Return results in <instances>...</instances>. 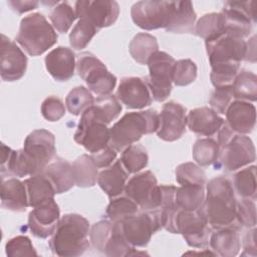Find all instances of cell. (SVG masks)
<instances>
[{
  "instance_id": "cell-10",
  "label": "cell",
  "mask_w": 257,
  "mask_h": 257,
  "mask_svg": "<svg viewBox=\"0 0 257 257\" xmlns=\"http://www.w3.org/2000/svg\"><path fill=\"white\" fill-rule=\"evenodd\" d=\"M125 196L131 198L143 211L159 209L163 195L161 186L151 171H145L132 177L124 187Z\"/></svg>"
},
{
  "instance_id": "cell-33",
  "label": "cell",
  "mask_w": 257,
  "mask_h": 257,
  "mask_svg": "<svg viewBox=\"0 0 257 257\" xmlns=\"http://www.w3.org/2000/svg\"><path fill=\"white\" fill-rule=\"evenodd\" d=\"M103 253L109 257H113V256L120 257V256H132V255H138V254H146L145 252L140 253V252L136 251V247L132 246L127 242V240L123 236L120 226L117 222L113 223L112 231L104 245Z\"/></svg>"
},
{
  "instance_id": "cell-21",
  "label": "cell",
  "mask_w": 257,
  "mask_h": 257,
  "mask_svg": "<svg viewBox=\"0 0 257 257\" xmlns=\"http://www.w3.org/2000/svg\"><path fill=\"white\" fill-rule=\"evenodd\" d=\"M227 124L235 134L246 135L253 131L256 122L255 105L246 100L236 99L226 109Z\"/></svg>"
},
{
  "instance_id": "cell-34",
  "label": "cell",
  "mask_w": 257,
  "mask_h": 257,
  "mask_svg": "<svg viewBox=\"0 0 257 257\" xmlns=\"http://www.w3.org/2000/svg\"><path fill=\"white\" fill-rule=\"evenodd\" d=\"M233 97L239 100L255 101L257 99V77L248 70L238 72L232 83Z\"/></svg>"
},
{
  "instance_id": "cell-31",
  "label": "cell",
  "mask_w": 257,
  "mask_h": 257,
  "mask_svg": "<svg viewBox=\"0 0 257 257\" xmlns=\"http://www.w3.org/2000/svg\"><path fill=\"white\" fill-rule=\"evenodd\" d=\"M205 193V186L182 185L176 189L175 201L180 209L195 211L203 206Z\"/></svg>"
},
{
  "instance_id": "cell-18",
  "label": "cell",
  "mask_w": 257,
  "mask_h": 257,
  "mask_svg": "<svg viewBox=\"0 0 257 257\" xmlns=\"http://www.w3.org/2000/svg\"><path fill=\"white\" fill-rule=\"evenodd\" d=\"M60 211L54 199L47 200L34 207L28 215V228L38 238L51 236L59 221Z\"/></svg>"
},
{
  "instance_id": "cell-53",
  "label": "cell",
  "mask_w": 257,
  "mask_h": 257,
  "mask_svg": "<svg viewBox=\"0 0 257 257\" xmlns=\"http://www.w3.org/2000/svg\"><path fill=\"white\" fill-rule=\"evenodd\" d=\"M256 229L255 227H252L251 230H249L246 235L243 238V248L244 252L242 255H256V238H255Z\"/></svg>"
},
{
  "instance_id": "cell-9",
  "label": "cell",
  "mask_w": 257,
  "mask_h": 257,
  "mask_svg": "<svg viewBox=\"0 0 257 257\" xmlns=\"http://www.w3.org/2000/svg\"><path fill=\"white\" fill-rule=\"evenodd\" d=\"M175 234H182L190 247H206L211 228L202 207L195 211L179 209L175 217Z\"/></svg>"
},
{
  "instance_id": "cell-37",
  "label": "cell",
  "mask_w": 257,
  "mask_h": 257,
  "mask_svg": "<svg viewBox=\"0 0 257 257\" xmlns=\"http://www.w3.org/2000/svg\"><path fill=\"white\" fill-rule=\"evenodd\" d=\"M234 191L241 197L246 199H256V167L250 166L234 176Z\"/></svg>"
},
{
  "instance_id": "cell-27",
  "label": "cell",
  "mask_w": 257,
  "mask_h": 257,
  "mask_svg": "<svg viewBox=\"0 0 257 257\" xmlns=\"http://www.w3.org/2000/svg\"><path fill=\"white\" fill-rule=\"evenodd\" d=\"M127 175L128 173L118 160L98 174L97 184L108 197L113 198L124 191Z\"/></svg>"
},
{
  "instance_id": "cell-23",
  "label": "cell",
  "mask_w": 257,
  "mask_h": 257,
  "mask_svg": "<svg viewBox=\"0 0 257 257\" xmlns=\"http://www.w3.org/2000/svg\"><path fill=\"white\" fill-rule=\"evenodd\" d=\"M224 119L211 107L203 106L190 110L187 114V125L193 133L212 137L222 126Z\"/></svg>"
},
{
  "instance_id": "cell-7",
  "label": "cell",
  "mask_w": 257,
  "mask_h": 257,
  "mask_svg": "<svg viewBox=\"0 0 257 257\" xmlns=\"http://www.w3.org/2000/svg\"><path fill=\"white\" fill-rule=\"evenodd\" d=\"M78 75L88 88L98 96L110 94L116 84V77L92 53H81L76 61Z\"/></svg>"
},
{
  "instance_id": "cell-11",
  "label": "cell",
  "mask_w": 257,
  "mask_h": 257,
  "mask_svg": "<svg viewBox=\"0 0 257 257\" xmlns=\"http://www.w3.org/2000/svg\"><path fill=\"white\" fill-rule=\"evenodd\" d=\"M110 132L107 124L98 120L90 106L81 114L74 134V141L91 154L98 153L109 144Z\"/></svg>"
},
{
  "instance_id": "cell-32",
  "label": "cell",
  "mask_w": 257,
  "mask_h": 257,
  "mask_svg": "<svg viewBox=\"0 0 257 257\" xmlns=\"http://www.w3.org/2000/svg\"><path fill=\"white\" fill-rule=\"evenodd\" d=\"M132 57L140 64H147L150 57L159 50L157 38L149 33H138L128 46Z\"/></svg>"
},
{
  "instance_id": "cell-3",
  "label": "cell",
  "mask_w": 257,
  "mask_h": 257,
  "mask_svg": "<svg viewBox=\"0 0 257 257\" xmlns=\"http://www.w3.org/2000/svg\"><path fill=\"white\" fill-rule=\"evenodd\" d=\"M89 222L79 214L62 216L49 240L52 253L60 257L79 256L89 246Z\"/></svg>"
},
{
  "instance_id": "cell-14",
  "label": "cell",
  "mask_w": 257,
  "mask_h": 257,
  "mask_svg": "<svg viewBox=\"0 0 257 257\" xmlns=\"http://www.w3.org/2000/svg\"><path fill=\"white\" fill-rule=\"evenodd\" d=\"M74 10L79 19L88 21L97 30L112 25L119 14L118 3L111 0H79Z\"/></svg>"
},
{
  "instance_id": "cell-15",
  "label": "cell",
  "mask_w": 257,
  "mask_h": 257,
  "mask_svg": "<svg viewBox=\"0 0 257 257\" xmlns=\"http://www.w3.org/2000/svg\"><path fill=\"white\" fill-rule=\"evenodd\" d=\"M171 11V1H139L132 6V19L145 30L166 28Z\"/></svg>"
},
{
  "instance_id": "cell-1",
  "label": "cell",
  "mask_w": 257,
  "mask_h": 257,
  "mask_svg": "<svg viewBox=\"0 0 257 257\" xmlns=\"http://www.w3.org/2000/svg\"><path fill=\"white\" fill-rule=\"evenodd\" d=\"M55 138L50 132L40 128L30 133L23 149L13 151L10 171L16 177L33 176L42 173L55 157Z\"/></svg>"
},
{
  "instance_id": "cell-39",
  "label": "cell",
  "mask_w": 257,
  "mask_h": 257,
  "mask_svg": "<svg viewBox=\"0 0 257 257\" xmlns=\"http://www.w3.org/2000/svg\"><path fill=\"white\" fill-rule=\"evenodd\" d=\"M149 157L147 150L141 145H131L121 154L120 162L128 174L140 172L148 165Z\"/></svg>"
},
{
  "instance_id": "cell-42",
  "label": "cell",
  "mask_w": 257,
  "mask_h": 257,
  "mask_svg": "<svg viewBox=\"0 0 257 257\" xmlns=\"http://www.w3.org/2000/svg\"><path fill=\"white\" fill-rule=\"evenodd\" d=\"M138 211L139 206L127 196L113 197L106 208V215L111 222L115 223L138 213Z\"/></svg>"
},
{
  "instance_id": "cell-45",
  "label": "cell",
  "mask_w": 257,
  "mask_h": 257,
  "mask_svg": "<svg viewBox=\"0 0 257 257\" xmlns=\"http://www.w3.org/2000/svg\"><path fill=\"white\" fill-rule=\"evenodd\" d=\"M211 82L215 87L232 85L236 75L238 74L240 63L217 64L211 66Z\"/></svg>"
},
{
  "instance_id": "cell-24",
  "label": "cell",
  "mask_w": 257,
  "mask_h": 257,
  "mask_svg": "<svg viewBox=\"0 0 257 257\" xmlns=\"http://www.w3.org/2000/svg\"><path fill=\"white\" fill-rule=\"evenodd\" d=\"M196 12L191 1H171L166 30L173 33H194Z\"/></svg>"
},
{
  "instance_id": "cell-5",
  "label": "cell",
  "mask_w": 257,
  "mask_h": 257,
  "mask_svg": "<svg viewBox=\"0 0 257 257\" xmlns=\"http://www.w3.org/2000/svg\"><path fill=\"white\" fill-rule=\"evenodd\" d=\"M16 42L31 56H38L57 42L54 27L38 12L22 18Z\"/></svg>"
},
{
  "instance_id": "cell-50",
  "label": "cell",
  "mask_w": 257,
  "mask_h": 257,
  "mask_svg": "<svg viewBox=\"0 0 257 257\" xmlns=\"http://www.w3.org/2000/svg\"><path fill=\"white\" fill-rule=\"evenodd\" d=\"M41 113L48 121H57L64 115L65 106L59 97L51 95L42 101Z\"/></svg>"
},
{
  "instance_id": "cell-30",
  "label": "cell",
  "mask_w": 257,
  "mask_h": 257,
  "mask_svg": "<svg viewBox=\"0 0 257 257\" xmlns=\"http://www.w3.org/2000/svg\"><path fill=\"white\" fill-rule=\"evenodd\" d=\"M71 165L74 182L77 187L88 188L95 185L98 177V168L90 155H81Z\"/></svg>"
},
{
  "instance_id": "cell-20",
  "label": "cell",
  "mask_w": 257,
  "mask_h": 257,
  "mask_svg": "<svg viewBox=\"0 0 257 257\" xmlns=\"http://www.w3.org/2000/svg\"><path fill=\"white\" fill-rule=\"evenodd\" d=\"M116 97L126 107L133 109L144 108L152 102V95L146 80L135 76L123 77L120 80Z\"/></svg>"
},
{
  "instance_id": "cell-35",
  "label": "cell",
  "mask_w": 257,
  "mask_h": 257,
  "mask_svg": "<svg viewBox=\"0 0 257 257\" xmlns=\"http://www.w3.org/2000/svg\"><path fill=\"white\" fill-rule=\"evenodd\" d=\"M90 108L98 120L108 124L119 115L121 111V104L116 96L107 94L98 96L96 99H94V102Z\"/></svg>"
},
{
  "instance_id": "cell-52",
  "label": "cell",
  "mask_w": 257,
  "mask_h": 257,
  "mask_svg": "<svg viewBox=\"0 0 257 257\" xmlns=\"http://www.w3.org/2000/svg\"><path fill=\"white\" fill-rule=\"evenodd\" d=\"M90 156L92 157L97 168H106V167H109L111 163L115 160L116 151L108 145L103 150L99 151L98 153L91 154Z\"/></svg>"
},
{
  "instance_id": "cell-38",
  "label": "cell",
  "mask_w": 257,
  "mask_h": 257,
  "mask_svg": "<svg viewBox=\"0 0 257 257\" xmlns=\"http://www.w3.org/2000/svg\"><path fill=\"white\" fill-rule=\"evenodd\" d=\"M220 155V147L218 143L211 139L205 138L196 141L193 147V159L202 167L214 164Z\"/></svg>"
},
{
  "instance_id": "cell-46",
  "label": "cell",
  "mask_w": 257,
  "mask_h": 257,
  "mask_svg": "<svg viewBox=\"0 0 257 257\" xmlns=\"http://www.w3.org/2000/svg\"><path fill=\"white\" fill-rule=\"evenodd\" d=\"M197 77V66L191 59H181L175 62L173 82L177 86H185L192 83Z\"/></svg>"
},
{
  "instance_id": "cell-22",
  "label": "cell",
  "mask_w": 257,
  "mask_h": 257,
  "mask_svg": "<svg viewBox=\"0 0 257 257\" xmlns=\"http://www.w3.org/2000/svg\"><path fill=\"white\" fill-rule=\"evenodd\" d=\"M45 66L55 80L67 81L74 74L75 55L70 48L58 46L45 56Z\"/></svg>"
},
{
  "instance_id": "cell-12",
  "label": "cell",
  "mask_w": 257,
  "mask_h": 257,
  "mask_svg": "<svg viewBox=\"0 0 257 257\" xmlns=\"http://www.w3.org/2000/svg\"><path fill=\"white\" fill-rule=\"evenodd\" d=\"M254 1H228L221 12L224 20L225 33L238 37H247L256 22Z\"/></svg>"
},
{
  "instance_id": "cell-49",
  "label": "cell",
  "mask_w": 257,
  "mask_h": 257,
  "mask_svg": "<svg viewBox=\"0 0 257 257\" xmlns=\"http://www.w3.org/2000/svg\"><path fill=\"white\" fill-rule=\"evenodd\" d=\"M236 219L241 226L252 228L256 225V206L252 199L242 198L237 202Z\"/></svg>"
},
{
  "instance_id": "cell-44",
  "label": "cell",
  "mask_w": 257,
  "mask_h": 257,
  "mask_svg": "<svg viewBox=\"0 0 257 257\" xmlns=\"http://www.w3.org/2000/svg\"><path fill=\"white\" fill-rule=\"evenodd\" d=\"M97 29L84 19H79L69 34V43L75 50H81L87 46Z\"/></svg>"
},
{
  "instance_id": "cell-25",
  "label": "cell",
  "mask_w": 257,
  "mask_h": 257,
  "mask_svg": "<svg viewBox=\"0 0 257 257\" xmlns=\"http://www.w3.org/2000/svg\"><path fill=\"white\" fill-rule=\"evenodd\" d=\"M209 244L217 255L223 257L236 256L241 247L239 228L231 224L216 229V231L210 235Z\"/></svg>"
},
{
  "instance_id": "cell-8",
  "label": "cell",
  "mask_w": 257,
  "mask_h": 257,
  "mask_svg": "<svg viewBox=\"0 0 257 257\" xmlns=\"http://www.w3.org/2000/svg\"><path fill=\"white\" fill-rule=\"evenodd\" d=\"M176 60L165 51L155 52L149 59L147 85L156 101H164L172 91L173 71Z\"/></svg>"
},
{
  "instance_id": "cell-13",
  "label": "cell",
  "mask_w": 257,
  "mask_h": 257,
  "mask_svg": "<svg viewBox=\"0 0 257 257\" xmlns=\"http://www.w3.org/2000/svg\"><path fill=\"white\" fill-rule=\"evenodd\" d=\"M209 62L212 65L240 63L245 57L246 41L230 33L205 41Z\"/></svg>"
},
{
  "instance_id": "cell-54",
  "label": "cell",
  "mask_w": 257,
  "mask_h": 257,
  "mask_svg": "<svg viewBox=\"0 0 257 257\" xmlns=\"http://www.w3.org/2000/svg\"><path fill=\"white\" fill-rule=\"evenodd\" d=\"M8 4L18 14H22L24 12L33 10L38 6L37 1H18V0L15 1V0H12V1H8Z\"/></svg>"
},
{
  "instance_id": "cell-56",
  "label": "cell",
  "mask_w": 257,
  "mask_h": 257,
  "mask_svg": "<svg viewBox=\"0 0 257 257\" xmlns=\"http://www.w3.org/2000/svg\"><path fill=\"white\" fill-rule=\"evenodd\" d=\"M256 44H255V35L251 37V39L246 42V52L244 59L246 61L255 62L256 61V50H255Z\"/></svg>"
},
{
  "instance_id": "cell-36",
  "label": "cell",
  "mask_w": 257,
  "mask_h": 257,
  "mask_svg": "<svg viewBox=\"0 0 257 257\" xmlns=\"http://www.w3.org/2000/svg\"><path fill=\"white\" fill-rule=\"evenodd\" d=\"M194 33L205 39V41L216 38L225 33L224 20L221 12L209 13L201 17L195 26Z\"/></svg>"
},
{
  "instance_id": "cell-6",
  "label": "cell",
  "mask_w": 257,
  "mask_h": 257,
  "mask_svg": "<svg viewBox=\"0 0 257 257\" xmlns=\"http://www.w3.org/2000/svg\"><path fill=\"white\" fill-rule=\"evenodd\" d=\"M117 223L123 236L134 247L147 246L153 234L163 228L159 209L136 213L121 219Z\"/></svg>"
},
{
  "instance_id": "cell-41",
  "label": "cell",
  "mask_w": 257,
  "mask_h": 257,
  "mask_svg": "<svg viewBox=\"0 0 257 257\" xmlns=\"http://www.w3.org/2000/svg\"><path fill=\"white\" fill-rule=\"evenodd\" d=\"M49 18L52 26L60 33H66L77 18L75 10L68 2H59L50 12Z\"/></svg>"
},
{
  "instance_id": "cell-28",
  "label": "cell",
  "mask_w": 257,
  "mask_h": 257,
  "mask_svg": "<svg viewBox=\"0 0 257 257\" xmlns=\"http://www.w3.org/2000/svg\"><path fill=\"white\" fill-rule=\"evenodd\" d=\"M42 173L50 180L56 194L65 193L75 185L72 165L61 158L51 162Z\"/></svg>"
},
{
  "instance_id": "cell-40",
  "label": "cell",
  "mask_w": 257,
  "mask_h": 257,
  "mask_svg": "<svg viewBox=\"0 0 257 257\" xmlns=\"http://www.w3.org/2000/svg\"><path fill=\"white\" fill-rule=\"evenodd\" d=\"M94 102L91 92L84 86H76L65 97V105L71 114H82Z\"/></svg>"
},
{
  "instance_id": "cell-4",
  "label": "cell",
  "mask_w": 257,
  "mask_h": 257,
  "mask_svg": "<svg viewBox=\"0 0 257 257\" xmlns=\"http://www.w3.org/2000/svg\"><path fill=\"white\" fill-rule=\"evenodd\" d=\"M159 127V113L155 109L125 113L109 128V146L123 151L137 143L144 135L156 133Z\"/></svg>"
},
{
  "instance_id": "cell-19",
  "label": "cell",
  "mask_w": 257,
  "mask_h": 257,
  "mask_svg": "<svg viewBox=\"0 0 257 257\" xmlns=\"http://www.w3.org/2000/svg\"><path fill=\"white\" fill-rule=\"evenodd\" d=\"M1 78L4 81L20 79L26 72L27 57L7 36L1 34Z\"/></svg>"
},
{
  "instance_id": "cell-29",
  "label": "cell",
  "mask_w": 257,
  "mask_h": 257,
  "mask_svg": "<svg viewBox=\"0 0 257 257\" xmlns=\"http://www.w3.org/2000/svg\"><path fill=\"white\" fill-rule=\"evenodd\" d=\"M24 184L30 207L34 208L47 200L54 199V195L56 194L54 187L43 173L30 176V178L24 181Z\"/></svg>"
},
{
  "instance_id": "cell-26",
  "label": "cell",
  "mask_w": 257,
  "mask_h": 257,
  "mask_svg": "<svg viewBox=\"0 0 257 257\" xmlns=\"http://www.w3.org/2000/svg\"><path fill=\"white\" fill-rule=\"evenodd\" d=\"M1 206L13 212H24L26 210L29 204L24 182L16 178L2 179Z\"/></svg>"
},
{
  "instance_id": "cell-43",
  "label": "cell",
  "mask_w": 257,
  "mask_h": 257,
  "mask_svg": "<svg viewBox=\"0 0 257 257\" xmlns=\"http://www.w3.org/2000/svg\"><path fill=\"white\" fill-rule=\"evenodd\" d=\"M176 181L182 185H202L206 184L204 171L194 163H184L179 165L175 171Z\"/></svg>"
},
{
  "instance_id": "cell-17",
  "label": "cell",
  "mask_w": 257,
  "mask_h": 257,
  "mask_svg": "<svg viewBox=\"0 0 257 257\" xmlns=\"http://www.w3.org/2000/svg\"><path fill=\"white\" fill-rule=\"evenodd\" d=\"M187 110L182 104L169 101L163 105L159 113L158 137L166 142H175L179 140L186 132Z\"/></svg>"
},
{
  "instance_id": "cell-51",
  "label": "cell",
  "mask_w": 257,
  "mask_h": 257,
  "mask_svg": "<svg viewBox=\"0 0 257 257\" xmlns=\"http://www.w3.org/2000/svg\"><path fill=\"white\" fill-rule=\"evenodd\" d=\"M232 98H233L232 85L216 87L211 95L209 102L212 108L217 113L225 114L227 107L232 102Z\"/></svg>"
},
{
  "instance_id": "cell-2",
  "label": "cell",
  "mask_w": 257,
  "mask_h": 257,
  "mask_svg": "<svg viewBox=\"0 0 257 257\" xmlns=\"http://www.w3.org/2000/svg\"><path fill=\"white\" fill-rule=\"evenodd\" d=\"M231 182L225 177H216L206 186L202 209L210 227L219 229L236 220L237 200Z\"/></svg>"
},
{
  "instance_id": "cell-48",
  "label": "cell",
  "mask_w": 257,
  "mask_h": 257,
  "mask_svg": "<svg viewBox=\"0 0 257 257\" xmlns=\"http://www.w3.org/2000/svg\"><path fill=\"white\" fill-rule=\"evenodd\" d=\"M112 227L113 222L110 220H101L92 225L89 231V241L91 242V245L99 252L103 253L104 245L111 234Z\"/></svg>"
},
{
  "instance_id": "cell-47",
  "label": "cell",
  "mask_w": 257,
  "mask_h": 257,
  "mask_svg": "<svg viewBox=\"0 0 257 257\" xmlns=\"http://www.w3.org/2000/svg\"><path fill=\"white\" fill-rule=\"evenodd\" d=\"M5 251L8 257L37 256V252L35 251L30 239L23 235L10 239L5 245Z\"/></svg>"
},
{
  "instance_id": "cell-16",
  "label": "cell",
  "mask_w": 257,
  "mask_h": 257,
  "mask_svg": "<svg viewBox=\"0 0 257 257\" xmlns=\"http://www.w3.org/2000/svg\"><path fill=\"white\" fill-rule=\"evenodd\" d=\"M221 149L219 156L225 171L233 172L255 161L254 144L246 135L235 134Z\"/></svg>"
},
{
  "instance_id": "cell-55",
  "label": "cell",
  "mask_w": 257,
  "mask_h": 257,
  "mask_svg": "<svg viewBox=\"0 0 257 257\" xmlns=\"http://www.w3.org/2000/svg\"><path fill=\"white\" fill-rule=\"evenodd\" d=\"M235 135V133L230 128L226 121L222 124L220 130L218 131V145L220 148L224 147Z\"/></svg>"
}]
</instances>
